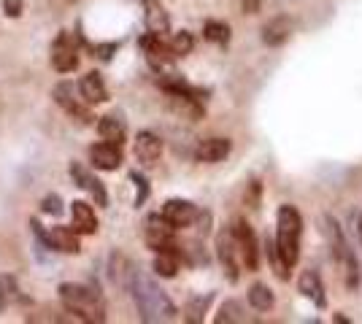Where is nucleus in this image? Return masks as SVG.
<instances>
[{"label": "nucleus", "instance_id": "14", "mask_svg": "<svg viewBox=\"0 0 362 324\" xmlns=\"http://www.w3.org/2000/svg\"><path fill=\"white\" fill-rule=\"evenodd\" d=\"M133 155H136L138 162L154 165L163 157V138L157 133H151V130H141L136 136V143H133Z\"/></svg>", "mask_w": 362, "mask_h": 324}, {"label": "nucleus", "instance_id": "16", "mask_svg": "<svg viewBox=\"0 0 362 324\" xmlns=\"http://www.w3.org/2000/svg\"><path fill=\"white\" fill-rule=\"evenodd\" d=\"M233 152V140L230 138H203L195 146V160L197 162H206V165H216L227 160Z\"/></svg>", "mask_w": 362, "mask_h": 324}, {"label": "nucleus", "instance_id": "20", "mask_svg": "<svg viewBox=\"0 0 362 324\" xmlns=\"http://www.w3.org/2000/svg\"><path fill=\"white\" fill-rule=\"evenodd\" d=\"M292 35V19L289 16H273L262 28V44L265 47H284Z\"/></svg>", "mask_w": 362, "mask_h": 324}, {"label": "nucleus", "instance_id": "15", "mask_svg": "<svg viewBox=\"0 0 362 324\" xmlns=\"http://www.w3.org/2000/svg\"><path fill=\"white\" fill-rule=\"evenodd\" d=\"M78 95H81V100L84 103H90V106H100V103H106L108 100V90H106V81L103 76L98 73V71H87L84 76L78 78Z\"/></svg>", "mask_w": 362, "mask_h": 324}, {"label": "nucleus", "instance_id": "2", "mask_svg": "<svg viewBox=\"0 0 362 324\" xmlns=\"http://www.w3.org/2000/svg\"><path fill=\"white\" fill-rule=\"evenodd\" d=\"M300 238H303V216L295 205H279V214H276V257L284 270L295 268L300 263Z\"/></svg>", "mask_w": 362, "mask_h": 324}, {"label": "nucleus", "instance_id": "12", "mask_svg": "<svg viewBox=\"0 0 362 324\" xmlns=\"http://www.w3.org/2000/svg\"><path fill=\"white\" fill-rule=\"evenodd\" d=\"M216 257H219V263L225 268L227 278L235 284L238 276H241V260H238V251H235V244H233L230 227L216 235Z\"/></svg>", "mask_w": 362, "mask_h": 324}, {"label": "nucleus", "instance_id": "32", "mask_svg": "<svg viewBox=\"0 0 362 324\" xmlns=\"http://www.w3.org/2000/svg\"><path fill=\"white\" fill-rule=\"evenodd\" d=\"M117 49H119V44H117V41H111V44H98V47H92V54H95L98 60L108 62L114 54H117Z\"/></svg>", "mask_w": 362, "mask_h": 324}, {"label": "nucleus", "instance_id": "24", "mask_svg": "<svg viewBox=\"0 0 362 324\" xmlns=\"http://www.w3.org/2000/svg\"><path fill=\"white\" fill-rule=\"evenodd\" d=\"M203 38L211 41V44H219V47H227L230 44V25L219 22V19H209L203 25Z\"/></svg>", "mask_w": 362, "mask_h": 324}, {"label": "nucleus", "instance_id": "26", "mask_svg": "<svg viewBox=\"0 0 362 324\" xmlns=\"http://www.w3.org/2000/svg\"><path fill=\"white\" fill-rule=\"evenodd\" d=\"M243 319H246V316H243V306L238 300H225L219 313L214 316L216 324H233V322H243Z\"/></svg>", "mask_w": 362, "mask_h": 324}, {"label": "nucleus", "instance_id": "25", "mask_svg": "<svg viewBox=\"0 0 362 324\" xmlns=\"http://www.w3.org/2000/svg\"><path fill=\"white\" fill-rule=\"evenodd\" d=\"M249 306L255 311H271L276 306V297L265 284H252L249 289Z\"/></svg>", "mask_w": 362, "mask_h": 324}, {"label": "nucleus", "instance_id": "30", "mask_svg": "<svg viewBox=\"0 0 362 324\" xmlns=\"http://www.w3.org/2000/svg\"><path fill=\"white\" fill-rule=\"evenodd\" d=\"M38 208H41V214H46V216H62V211H65V203H62L60 195L49 192V195H44V198H41Z\"/></svg>", "mask_w": 362, "mask_h": 324}, {"label": "nucleus", "instance_id": "28", "mask_svg": "<svg viewBox=\"0 0 362 324\" xmlns=\"http://www.w3.org/2000/svg\"><path fill=\"white\" fill-rule=\"evenodd\" d=\"M0 292L6 294L8 300H16V303H30V297L19 294V284L11 273H0Z\"/></svg>", "mask_w": 362, "mask_h": 324}, {"label": "nucleus", "instance_id": "23", "mask_svg": "<svg viewBox=\"0 0 362 324\" xmlns=\"http://www.w3.org/2000/svg\"><path fill=\"white\" fill-rule=\"evenodd\" d=\"M98 133H100L103 140L117 143V146H122L124 138H127V127H124V122H122L119 116H100L98 119Z\"/></svg>", "mask_w": 362, "mask_h": 324}, {"label": "nucleus", "instance_id": "8", "mask_svg": "<svg viewBox=\"0 0 362 324\" xmlns=\"http://www.w3.org/2000/svg\"><path fill=\"white\" fill-rule=\"evenodd\" d=\"M52 68L57 73H74L78 68V41L71 32H60L52 44Z\"/></svg>", "mask_w": 362, "mask_h": 324}, {"label": "nucleus", "instance_id": "35", "mask_svg": "<svg viewBox=\"0 0 362 324\" xmlns=\"http://www.w3.org/2000/svg\"><path fill=\"white\" fill-rule=\"evenodd\" d=\"M360 241H362V216H360Z\"/></svg>", "mask_w": 362, "mask_h": 324}, {"label": "nucleus", "instance_id": "6", "mask_svg": "<svg viewBox=\"0 0 362 324\" xmlns=\"http://www.w3.org/2000/svg\"><path fill=\"white\" fill-rule=\"evenodd\" d=\"M230 235H233V244H235L238 260H241V270L255 273L257 265H259V248H257L255 230L249 227V222H246V219H235V222H233V227H230Z\"/></svg>", "mask_w": 362, "mask_h": 324}, {"label": "nucleus", "instance_id": "33", "mask_svg": "<svg viewBox=\"0 0 362 324\" xmlns=\"http://www.w3.org/2000/svg\"><path fill=\"white\" fill-rule=\"evenodd\" d=\"M3 14L8 19H19L25 14V0H3Z\"/></svg>", "mask_w": 362, "mask_h": 324}, {"label": "nucleus", "instance_id": "27", "mask_svg": "<svg viewBox=\"0 0 362 324\" xmlns=\"http://www.w3.org/2000/svg\"><path fill=\"white\" fill-rule=\"evenodd\" d=\"M170 52L176 54V57H184V54H189L192 49H195V38H192V32L181 30V32H173V38H170Z\"/></svg>", "mask_w": 362, "mask_h": 324}, {"label": "nucleus", "instance_id": "1", "mask_svg": "<svg viewBox=\"0 0 362 324\" xmlns=\"http://www.w3.org/2000/svg\"><path fill=\"white\" fill-rule=\"evenodd\" d=\"M127 292L133 294V303H136L141 322L146 324L173 322L179 316V308L173 306V300L151 281V276L141 273V270H133V278L127 284Z\"/></svg>", "mask_w": 362, "mask_h": 324}, {"label": "nucleus", "instance_id": "19", "mask_svg": "<svg viewBox=\"0 0 362 324\" xmlns=\"http://www.w3.org/2000/svg\"><path fill=\"white\" fill-rule=\"evenodd\" d=\"M151 270L157 273L160 278H176L181 270V251L179 246H170V248H160L154 263H151Z\"/></svg>", "mask_w": 362, "mask_h": 324}, {"label": "nucleus", "instance_id": "4", "mask_svg": "<svg viewBox=\"0 0 362 324\" xmlns=\"http://www.w3.org/2000/svg\"><path fill=\"white\" fill-rule=\"evenodd\" d=\"M325 224H327V238H330L332 260H335V265L341 268V276H344V287H346V289H357V287H360V265H357L354 251L349 248L346 235H344L341 224H338L332 216L325 219Z\"/></svg>", "mask_w": 362, "mask_h": 324}, {"label": "nucleus", "instance_id": "29", "mask_svg": "<svg viewBox=\"0 0 362 324\" xmlns=\"http://www.w3.org/2000/svg\"><path fill=\"white\" fill-rule=\"evenodd\" d=\"M214 294H206V297H195V300H189V306H187V322H200L203 319V313L209 311L211 306Z\"/></svg>", "mask_w": 362, "mask_h": 324}, {"label": "nucleus", "instance_id": "11", "mask_svg": "<svg viewBox=\"0 0 362 324\" xmlns=\"http://www.w3.org/2000/svg\"><path fill=\"white\" fill-rule=\"evenodd\" d=\"M160 214H163V219H165L168 224H173L176 230H184V227H192L195 224L200 211H197L195 203L181 200V198H170V200H165Z\"/></svg>", "mask_w": 362, "mask_h": 324}, {"label": "nucleus", "instance_id": "10", "mask_svg": "<svg viewBox=\"0 0 362 324\" xmlns=\"http://www.w3.org/2000/svg\"><path fill=\"white\" fill-rule=\"evenodd\" d=\"M71 179H74V184L78 189H84V192H90V198L95 200V205H100V208H108V192L103 181L92 173L87 165H81V162H71Z\"/></svg>", "mask_w": 362, "mask_h": 324}, {"label": "nucleus", "instance_id": "34", "mask_svg": "<svg viewBox=\"0 0 362 324\" xmlns=\"http://www.w3.org/2000/svg\"><path fill=\"white\" fill-rule=\"evenodd\" d=\"M243 14H259L262 11V0H241Z\"/></svg>", "mask_w": 362, "mask_h": 324}, {"label": "nucleus", "instance_id": "18", "mask_svg": "<svg viewBox=\"0 0 362 324\" xmlns=\"http://www.w3.org/2000/svg\"><path fill=\"white\" fill-rule=\"evenodd\" d=\"M71 227H74L78 235H95L98 232V216H95V208L84 200H74L71 203Z\"/></svg>", "mask_w": 362, "mask_h": 324}, {"label": "nucleus", "instance_id": "22", "mask_svg": "<svg viewBox=\"0 0 362 324\" xmlns=\"http://www.w3.org/2000/svg\"><path fill=\"white\" fill-rule=\"evenodd\" d=\"M108 278L122 287V289H127V284H130V278H133V263L122 254V251H114L111 257H108Z\"/></svg>", "mask_w": 362, "mask_h": 324}, {"label": "nucleus", "instance_id": "9", "mask_svg": "<svg viewBox=\"0 0 362 324\" xmlns=\"http://www.w3.org/2000/svg\"><path fill=\"white\" fill-rule=\"evenodd\" d=\"M144 241H146V246L154 248V251L176 246V227L168 224L165 219H163V214H151V216H146Z\"/></svg>", "mask_w": 362, "mask_h": 324}, {"label": "nucleus", "instance_id": "3", "mask_svg": "<svg viewBox=\"0 0 362 324\" xmlns=\"http://www.w3.org/2000/svg\"><path fill=\"white\" fill-rule=\"evenodd\" d=\"M65 311L76 313L81 322H106V303L103 294L95 287H84V284H60L57 287Z\"/></svg>", "mask_w": 362, "mask_h": 324}, {"label": "nucleus", "instance_id": "5", "mask_svg": "<svg viewBox=\"0 0 362 324\" xmlns=\"http://www.w3.org/2000/svg\"><path fill=\"white\" fill-rule=\"evenodd\" d=\"M30 227L38 238V246H46L49 251H60V254H78L81 251V235L74 230V227H52V230H44L41 222L33 216Z\"/></svg>", "mask_w": 362, "mask_h": 324}, {"label": "nucleus", "instance_id": "7", "mask_svg": "<svg viewBox=\"0 0 362 324\" xmlns=\"http://www.w3.org/2000/svg\"><path fill=\"white\" fill-rule=\"evenodd\" d=\"M52 97H54V103L65 111V114H71L78 124H92V111H90V103H84L81 100V95H78V87H76L74 81H60V84H54V90H52Z\"/></svg>", "mask_w": 362, "mask_h": 324}, {"label": "nucleus", "instance_id": "21", "mask_svg": "<svg viewBox=\"0 0 362 324\" xmlns=\"http://www.w3.org/2000/svg\"><path fill=\"white\" fill-rule=\"evenodd\" d=\"M298 292L303 297H308V300H314L319 308H325L327 306V297H325V287H322V278H319L317 270H305L298 281Z\"/></svg>", "mask_w": 362, "mask_h": 324}, {"label": "nucleus", "instance_id": "13", "mask_svg": "<svg viewBox=\"0 0 362 324\" xmlns=\"http://www.w3.org/2000/svg\"><path fill=\"white\" fill-rule=\"evenodd\" d=\"M122 146L117 143H108V140H100V143H92L90 146V165L95 170H117L122 165Z\"/></svg>", "mask_w": 362, "mask_h": 324}, {"label": "nucleus", "instance_id": "17", "mask_svg": "<svg viewBox=\"0 0 362 324\" xmlns=\"http://www.w3.org/2000/svg\"><path fill=\"white\" fill-rule=\"evenodd\" d=\"M144 25L151 35H168L170 32V16L160 0H144Z\"/></svg>", "mask_w": 362, "mask_h": 324}, {"label": "nucleus", "instance_id": "31", "mask_svg": "<svg viewBox=\"0 0 362 324\" xmlns=\"http://www.w3.org/2000/svg\"><path fill=\"white\" fill-rule=\"evenodd\" d=\"M130 181L136 184L138 195H136V208H141L144 203H146V198H149V181H146V176H141L138 170H133L130 173Z\"/></svg>", "mask_w": 362, "mask_h": 324}]
</instances>
